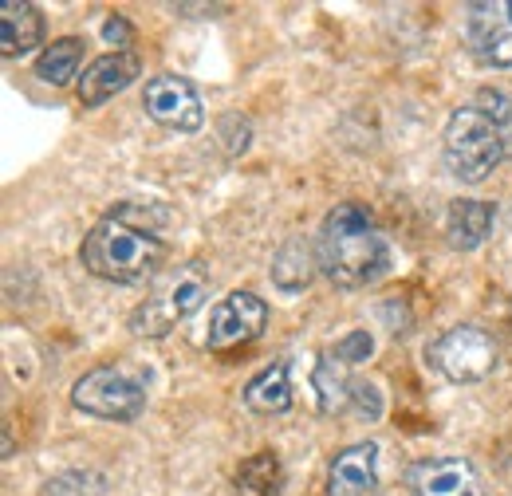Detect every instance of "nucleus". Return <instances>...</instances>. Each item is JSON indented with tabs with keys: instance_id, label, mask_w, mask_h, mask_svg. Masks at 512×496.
Listing matches in <instances>:
<instances>
[{
	"instance_id": "4468645a",
	"label": "nucleus",
	"mask_w": 512,
	"mask_h": 496,
	"mask_svg": "<svg viewBox=\"0 0 512 496\" xmlns=\"http://www.w3.org/2000/svg\"><path fill=\"white\" fill-rule=\"evenodd\" d=\"M446 233L449 245L457 248V252H473L477 245H485L489 233H493V205L477 201V197L453 201L446 213Z\"/></svg>"
},
{
	"instance_id": "a211bd4d",
	"label": "nucleus",
	"mask_w": 512,
	"mask_h": 496,
	"mask_svg": "<svg viewBox=\"0 0 512 496\" xmlns=\"http://www.w3.org/2000/svg\"><path fill=\"white\" fill-rule=\"evenodd\" d=\"M79 63H83V44L75 36H64V40H52L40 60H36V75L52 87H67L75 75H79Z\"/></svg>"
},
{
	"instance_id": "20e7f679",
	"label": "nucleus",
	"mask_w": 512,
	"mask_h": 496,
	"mask_svg": "<svg viewBox=\"0 0 512 496\" xmlns=\"http://www.w3.org/2000/svg\"><path fill=\"white\" fill-rule=\"evenodd\" d=\"M205 296H209V276H205V268L190 260V264H182L178 272H170L162 284H158V292L154 296H146L134 315H130V331L134 335H146V339H162L178 319H186L193 311L205 304Z\"/></svg>"
},
{
	"instance_id": "5701e85b",
	"label": "nucleus",
	"mask_w": 512,
	"mask_h": 496,
	"mask_svg": "<svg viewBox=\"0 0 512 496\" xmlns=\"http://www.w3.org/2000/svg\"><path fill=\"white\" fill-rule=\"evenodd\" d=\"M103 40L115 44V52H123L130 40V24L123 16H107V20H103Z\"/></svg>"
},
{
	"instance_id": "39448f33",
	"label": "nucleus",
	"mask_w": 512,
	"mask_h": 496,
	"mask_svg": "<svg viewBox=\"0 0 512 496\" xmlns=\"http://www.w3.org/2000/svg\"><path fill=\"white\" fill-rule=\"evenodd\" d=\"M71 406L103 422H134L146 410V386L123 367H95L75 378Z\"/></svg>"
},
{
	"instance_id": "f3484780",
	"label": "nucleus",
	"mask_w": 512,
	"mask_h": 496,
	"mask_svg": "<svg viewBox=\"0 0 512 496\" xmlns=\"http://www.w3.org/2000/svg\"><path fill=\"white\" fill-rule=\"evenodd\" d=\"M312 386H316V398H320L323 414H339L347 410L351 394H355V382L347 378V363H339L335 355H323L312 374Z\"/></svg>"
},
{
	"instance_id": "f03ea898",
	"label": "nucleus",
	"mask_w": 512,
	"mask_h": 496,
	"mask_svg": "<svg viewBox=\"0 0 512 496\" xmlns=\"http://www.w3.org/2000/svg\"><path fill=\"white\" fill-rule=\"evenodd\" d=\"M442 154L457 182H485L501 162H512V91L485 87L449 115Z\"/></svg>"
},
{
	"instance_id": "7ed1b4c3",
	"label": "nucleus",
	"mask_w": 512,
	"mask_h": 496,
	"mask_svg": "<svg viewBox=\"0 0 512 496\" xmlns=\"http://www.w3.org/2000/svg\"><path fill=\"white\" fill-rule=\"evenodd\" d=\"M320 272L335 288H367L390 268V245L375 217L363 205H335L323 217L320 245H316Z\"/></svg>"
},
{
	"instance_id": "1a4fd4ad",
	"label": "nucleus",
	"mask_w": 512,
	"mask_h": 496,
	"mask_svg": "<svg viewBox=\"0 0 512 496\" xmlns=\"http://www.w3.org/2000/svg\"><path fill=\"white\" fill-rule=\"evenodd\" d=\"M142 107L158 126H170V130H182V134H193L205 123L201 99H197L190 79H182V75H154L146 83Z\"/></svg>"
},
{
	"instance_id": "aec40b11",
	"label": "nucleus",
	"mask_w": 512,
	"mask_h": 496,
	"mask_svg": "<svg viewBox=\"0 0 512 496\" xmlns=\"http://www.w3.org/2000/svg\"><path fill=\"white\" fill-rule=\"evenodd\" d=\"M217 138H221V150H225L229 158H237V154H245V150H249L253 126H249V119H241V115L233 111V115H225V119L217 123Z\"/></svg>"
},
{
	"instance_id": "2eb2a0df",
	"label": "nucleus",
	"mask_w": 512,
	"mask_h": 496,
	"mask_svg": "<svg viewBox=\"0 0 512 496\" xmlns=\"http://www.w3.org/2000/svg\"><path fill=\"white\" fill-rule=\"evenodd\" d=\"M316 252L308 241H300V237H292L288 245L276 248V256H272V284L280 288V292H304L308 288V280L316 276Z\"/></svg>"
},
{
	"instance_id": "ddd939ff",
	"label": "nucleus",
	"mask_w": 512,
	"mask_h": 496,
	"mask_svg": "<svg viewBox=\"0 0 512 496\" xmlns=\"http://www.w3.org/2000/svg\"><path fill=\"white\" fill-rule=\"evenodd\" d=\"M36 44H44V12L28 0H4L0 4V56H24Z\"/></svg>"
},
{
	"instance_id": "9b49d317",
	"label": "nucleus",
	"mask_w": 512,
	"mask_h": 496,
	"mask_svg": "<svg viewBox=\"0 0 512 496\" xmlns=\"http://www.w3.org/2000/svg\"><path fill=\"white\" fill-rule=\"evenodd\" d=\"M379 493V445L359 441L335 453L327 469V496H375Z\"/></svg>"
},
{
	"instance_id": "6e6552de",
	"label": "nucleus",
	"mask_w": 512,
	"mask_h": 496,
	"mask_svg": "<svg viewBox=\"0 0 512 496\" xmlns=\"http://www.w3.org/2000/svg\"><path fill=\"white\" fill-rule=\"evenodd\" d=\"M469 52L489 67H512V0H481L465 8Z\"/></svg>"
},
{
	"instance_id": "412c9836",
	"label": "nucleus",
	"mask_w": 512,
	"mask_h": 496,
	"mask_svg": "<svg viewBox=\"0 0 512 496\" xmlns=\"http://www.w3.org/2000/svg\"><path fill=\"white\" fill-rule=\"evenodd\" d=\"M371 351H375V339H371L367 331H351V335H343V339L335 343V351H331V355H335L339 363L355 367V363H363Z\"/></svg>"
},
{
	"instance_id": "f257e3e1",
	"label": "nucleus",
	"mask_w": 512,
	"mask_h": 496,
	"mask_svg": "<svg viewBox=\"0 0 512 496\" xmlns=\"http://www.w3.org/2000/svg\"><path fill=\"white\" fill-rule=\"evenodd\" d=\"M166 225H170V209L154 201H123L83 237L79 260L99 280L146 284L162 272L170 256V245L162 237Z\"/></svg>"
},
{
	"instance_id": "0eeeda50",
	"label": "nucleus",
	"mask_w": 512,
	"mask_h": 496,
	"mask_svg": "<svg viewBox=\"0 0 512 496\" xmlns=\"http://www.w3.org/2000/svg\"><path fill=\"white\" fill-rule=\"evenodd\" d=\"M268 323V304L253 296V292H229L213 315H209V335H205V347L217 351V355H229L245 343L260 339Z\"/></svg>"
},
{
	"instance_id": "4be33fe9",
	"label": "nucleus",
	"mask_w": 512,
	"mask_h": 496,
	"mask_svg": "<svg viewBox=\"0 0 512 496\" xmlns=\"http://www.w3.org/2000/svg\"><path fill=\"white\" fill-rule=\"evenodd\" d=\"M351 398H355L359 414H367L371 422L383 414V398H379V390H375V386H367V382H355V394H351Z\"/></svg>"
},
{
	"instance_id": "423d86ee",
	"label": "nucleus",
	"mask_w": 512,
	"mask_h": 496,
	"mask_svg": "<svg viewBox=\"0 0 512 496\" xmlns=\"http://www.w3.org/2000/svg\"><path fill=\"white\" fill-rule=\"evenodd\" d=\"M497 339L485 327L461 323L449 327L438 343H430V363L446 374L449 382H481L497 371Z\"/></svg>"
},
{
	"instance_id": "6ab92c4d",
	"label": "nucleus",
	"mask_w": 512,
	"mask_h": 496,
	"mask_svg": "<svg viewBox=\"0 0 512 496\" xmlns=\"http://www.w3.org/2000/svg\"><path fill=\"white\" fill-rule=\"evenodd\" d=\"M280 493V461L276 453H253L237 469V496H276Z\"/></svg>"
},
{
	"instance_id": "f8f14e48",
	"label": "nucleus",
	"mask_w": 512,
	"mask_h": 496,
	"mask_svg": "<svg viewBox=\"0 0 512 496\" xmlns=\"http://www.w3.org/2000/svg\"><path fill=\"white\" fill-rule=\"evenodd\" d=\"M142 63L134 52H107L95 63H87V71L79 75V103L83 107H103L107 99H115L119 91H127L138 79Z\"/></svg>"
},
{
	"instance_id": "dca6fc26",
	"label": "nucleus",
	"mask_w": 512,
	"mask_h": 496,
	"mask_svg": "<svg viewBox=\"0 0 512 496\" xmlns=\"http://www.w3.org/2000/svg\"><path fill=\"white\" fill-rule=\"evenodd\" d=\"M245 406L253 414H284L292 406V382H288V363L264 367L253 382L245 386Z\"/></svg>"
},
{
	"instance_id": "9d476101",
	"label": "nucleus",
	"mask_w": 512,
	"mask_h": 496,
	"mask_svg": "<svg viewBox=\"0 0 512 496\" xmlns=\"http://www.w3.org/2000/svg\"><path fill=\"white\" fill-rule=\"evenodd\" d=\"M406 485L414 496H481L477 469L465 457H430L410 465Z\"/></svg>"
}]
</instances>
